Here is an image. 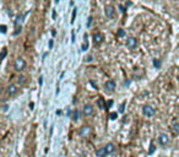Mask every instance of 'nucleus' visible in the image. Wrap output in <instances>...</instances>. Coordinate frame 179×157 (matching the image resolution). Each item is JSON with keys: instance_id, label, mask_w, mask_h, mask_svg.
Here are the masks:
<instances>
[{"instance_id": "f257e3e1", "label": "nucleus", "mask_w": 179, "mask_h": 157, "mask_svg": "<svg viewBox=\"0 0 179 157\" xmlns=\"http://www.w3.org/2000/svg\"><path fill=\"white\" fill-rule=\"evenodd\" d=\"M79 134H80L81 138H84V139H88L90 136L92 135V128L90 126V125H84V126H81V129H80Z\"/></svg>"}, {"instance_id": "f03ea898", "label": "nucleus", "mask_w": 179, "mask_h": 157, "mask_svg": "<svg viewBox=\"0 0 179 157\" xmlns=\"http://www.w3.org/2000/svg\"><path fill=\"white\" fill-rule=\"evenodd\" d=\"M13 66H15L16 71H23L26 69V61L22 58H17L15 60V64H13Z\"/></svg>"}, {"instance_id": "7ed1b4c3", "label": "nucleus", "mask_w": 179, "mask_h": 157, "mask_svg": "<svg viewBox=\"0 0 179 157\" xmlns=\"http://www.w3.org/2000/svg\"><path fill=\"white\" fill-rule=\"evenodd\" d=\"M82 114L85 115V117H92L94 114V108L92 104H85L84 108H82Z\"/></svg>"}, {"instance_id": "20e7f679", "label": "nucleus", "mask_w": 179, "mask_h": 157, "mask_svg": "<svg viewBox=\"0 0 179 157\" xmlns=\"http://www.w3.org/2000/svg\"><path fill=\"white\" fill-rule=\"evenodd\" d=\"M158 144L161 146H168L169 145V136L164 133L160 134L158 135Z\"/></svg>"}, {"instance_id": "39448f33", "label": "nucleus", "mask_w": 179, "mask_h": 157, "mask_svg": "<svg viewBox=\"0 0 179 157\" xmlns=\"http://www.w3.org/2000/svg\"><path fill=\"white\" fill-rule=\"evenodd\" d=\"M142 113H143V115H145V117L151 118V117H153V115H155L156 111H155V108L151 107V106H143V108H142Z\"/></svg>"}, {"instance_id": "423d86ee", "label": "nucleus", "mask_w": 179, "mask_h": 157, "mask_svg": "<svg viewBox=\"0 0 179 157\" xmlns=\"http://www.w3.org/2000/svg\"><path fill=\"white\" fill-rule=\"evenodd\" d=\"M104 12H106V16L108 18H113L115 16V9L113 8L112 5H107L106 9H104Z\"/></svg>"}, {"instance_id": "0eeeda50", "label": "nucleus", "mask_w": 179, "mask_h": 157, "mask_svg": "<svg viewBox=\"0 0 179 157\" xmlns=\"http://www.w3.org/2000/svg\"><path fill=\"white\" fill-rule=\"evenodd\" d=\"M104 88H106V91L109 92V93L114 92V90H115V82H114L113 80H108L107 82L104 84Z\"/></svg>"}, {"instance_id": "6e6552de", "label": "nucleus", "mask_w": 179, "mask_h": 157, "mask_svg": "<svg viewBox=\"0 0 179 157\" xmlns=\"http://www.w3.org/2000/svg\"><path fill=\"white\" fill-rule=\"evenodd\" d=\"M126 47L129 49H135L137 47V39L134 37H129L126 40Z\"/></svg>"}, {"instance_id": "1a4fd4ad", "label": "nucleus", "mask_w": 179, "mask_h": 157, "mask_svg": "<svg viewBox=\"0 0 179 157\" xmlns=\"http://www.w3.org/2000/svg\"><path fill=\"white\" fill-rule=\"evenodd\" d=\"M6 92H8V94L10 97H13V96H16V94L18 93V87L16 85H10L8 87V90H6Z\"/></svg>"}, {"instance_id": "9d476101", "label": "nucleus", "mask_w": 179, "mask_h": 157, "mask_svg": "<svg viewBox=\"0 0 179 157\" xmlns=\"http://www.w3.org/2000/svg\"><path fill=\"white\" fill-rule=\"evenodd\" d=\"M103 39H104V37H103V35H102L101 32L94 33V35H93V43H94L96 45L101 44V43L103 42Z\"/></svg>"}, {"instance_id": "9b49d317", "label": "nucleus", "mask_w": 179, "mask_h": 157, "mask_svg": "<svg viewBox=\"0 0 179 157\" xmlns=\"http://www.w3.org/2000/svg\"><path fill=\"white\" fill-rule=\"evenodd\" d=\"M104 150H106L107 155H112V153H114V152H115L116 147H115V145H114V144H112V142H109V144H107V145L104 146Z\"/></svg>"}, {"instance_id": "f8f14e48", "label": "nucleus", "mask_w": 179, "mask_h": 157, "mask_svg": "<svg viewBox=\"0 0 179 157\" xmlns=\"http://www.w3.org/2000/svg\"><path fill=\"white\" fill-rule=\"evenodd\" d=\"M96 155H97V157H107V152H106V150L104 147H101L97 150V152H96Z\"/></svg>"}, {"instance_id": "ddd939ff", "label": "nucleus", "mask_w": 179, "mask_h": 157, "mask_svg": "<svg viewBox=\"0 0 179 157\" xmlns=\"http://www.w3.org/2000/svg\"><path fill=\"white\" fill-rule=\"evenodd\" d=\"M72 119L75 121L80 119V112H79V109H74V111H72Z\"/></svg>"}, {"instance_id": "4468645a", "label": "nucleus", "mask_w": 179, "mask_h": 157, "mask_svg": "<svg viewBox=\"0 0 179 157\" xmlns=\"http://www.w3.org/2000/svg\"><path fill=\"white\" fill-rule=\"evenodd\" d=\"M172 129H173V133L175 135H179V123H173V125H172Z\"/></svg>"}, {"instance_id": "2eb2a0df", "label": "nucleus", "mask_w": 179, "mask_h": 157, "mask_svg": "<svg viewBox=\"0 0 179 157\" xmlns=\"http://www.w3.org/2000/svg\"><path fill=\"white\" fill-rule=\"evenodd\" d=\"M85 37V42H84V44H82V50H87V48H88V42H87V35H85L84 36Z\"/></svg>"}, {"instance_id": "dca6fc26", "label": "nucleus", "mask_w": 179, "mask_h": 157, "mask_svg": "<svg viewBox=\"0 0 179 157\" xmlns=\"http://www.w3.org/2000/svg\"><path fill=\"white\" fill-rule=\"evenodd\" d=\"M76 13H77V9L75 8V9L72 10V15H71V23L75 22V17H76Z\"/></svg>"}, {"instance_id": "f3484780", "label": "nucleus", "mask_w": 179, "mask_h": 157, "mask_svg": "<svg viewBox=\"0 0 179 157\" xmlns=\"http://www.w3.org/2000/svg\"><path fill=\"white\" fill-rule=\"evenodd\" d=\"M97 103H98V107H99L101 109L106 108V107H104V101H103V98H99V99H98V102H97Z\"/></svg>"}, {"instance_id": "a211bd4d", "label": "nucleus", "mask_w": 179, "mask_h": 157, "mask_svg": "<svg viewBox=\"0 0 179 157\" xmlns=\"http://www.w3.org/2000/svg\"><path fill=\"white\" fill-rule=\"evenodd\" d=\"M109 118H111L112 120H115L116 118H118V113H116V112H113V113H111V114H109Z\"/></svg>"}, {"instance_id": "6ab92c4d", "label": "nucleus", "mask_w": 179, "mask_h": 157, "mask_svg": "<svg viewBox=\"0 0 179 157\" xmlns=\"http://www.w3.org/2000/svg\"><path fill=\"white\" fill-rule=\"evenodd\" d=\"M6 53H8V50H6V48H4L3 50H1V55H0V59H5V57H6Z\"/></svg>"}, {"instance_id": "aec40b11", "label": "nucleus", "mask_w": 179, "mask_h": 157, "mask_svg": "<svg viewBox=\"0 0 179 157\" xmlns=\"http://www.w3.org/2000/svg\"><path fill=\"white\" fill-rule=\"evenodd\" d=\"M153 65L157 67V69H160V67H161V61H160V60H156V59H155V60H153Z\"/></svg>"}, {"instance_id": "412c9836", "label": "nucleus", "mask_w": 179, "mask_h": 157, "mask_svg": "<svg viewBox=\"0 0 179 157\" xmlns=\"http://www.w3.org/2000/svg\"><path fill=\"white\" fill-rule=\"evenodd\" d=\"M92 21H93V17H92V16H90V17H88V20H87V23H86V26H87V27H91Z\"/></svg>"}, {"instance_id": "4be33fe9", "label": "nucleus", "mask_w": 179, "mask_h": 157, "mask_svg": "<svg viewBox=\"0 0 179 157\" xmlns=\"http://www.w3.org/2000/svg\"><path fill=\"white\" fill-rule=\"evenodd\" d=\"M151 148H150V151H148V153L150 155H152L153 153V151H155V145H153V142H151V146H150Z\"/></svg>"}, {"instance_id": "5701e85b", "label": "nucleus", "mask_w": 179, "mask_h": 157, "mask_svg": "<svg viewBox=\"0 0 179 157\" xmlns=\"http://www.w3.org/2000/svg\"><path fill=\"white\" fill-rule=\"evenodd\" d=\"M124 108H125V102H123V103L120 104V107H119V113H123L124 112Z\"/></svg>"}, {"instance_id": "b1692460", "label": "nucleus", "mask_w": 179, "mask_h": 157, "mask_svg": "<svg viewBox=\"0 0 179 157\" xmlns=\"http://www.w3.org/2000/svg\"><path fill=\"white\" fill-rule=\"evenodd\" d=\"M21 30H22V27H21V26H20V27H18V26H16V31L13 32V35H18V33L21 32Z\"/></svg>"}, {"instance_id": "393cba45", "label": "nucleus", "mask_w": 179, "mask_h": 157, "mask_svg": "<svg viewBox=\"0 0 179 157\" xmlns=\"http://www.w3.org/2000/svg\"><path fill=\"white\" fill-rule=\"evenodd\" d=\"M118 36L119 37H124V36H125V31H124V30H119L118 31Z\"/></svg>"}, {"instance_id": "a878e982", "label": "nucleus", "mask_w": 179, "mask_h": 157, "mask_svg": "<svg viewBox=\"0 0 179 157\" xmlns=\"http://www.w3.org/2000/svg\"><path fill=\"white\" fill-rule=\"evenodd\" d=\"M25 81H26V77H25V76H20V77H18V82H21V84H23V82H25Z\"/></svg>"}, {"instance_id": "bb28decb", "label": "nucleus", "mask_w": 179, "mask_h": 157, "mask_svg": "<svg viewBox=\"0 0 179 157\" xmlns=\"http://www.w3.org/2000/svg\"><path fill=\"white\" fill-rule=\"evenodd\" d=\"M0 30H1L3 33H5V32H6V26H5V25H1V27H0Z\"/></svg>"}, {"instance_id": "cd10ccee", "label": "nucleus", "mask_w": 179, "mask_h": 157, "mask_svg": "<svg viewBox=\"0 0 179 157\" xmlns=\"http://www.w3.org/2000/svg\"><path fill=\"white\" fill-rule=\"evenodd\" d=\"M8 109H9V106L8 104H4L3 106V112H8Z\"/></svg>"}, {"instance_id": "c85d7f7f", "label": "nucleus", "mask_w": 179, "mask_h": 157, "mask_svg": "<svg viewBox=\"0 0 179 157\" xmlns=\"http://www.w3.org/2000/svg\"><path fill=\"white\" fill-rule=\"evenodd\" d=\"M71 42H72V43L75 42V32H74V31L71 32Z\"/></svg>"}, {"instance_id": "c756f323", "label": "nucleus", "mask_w": 179, "mask_h": 157, "mask_svg": "<svg viewBox=\"0 0 179 157\" xmlns=\"http://www.w3.org/2000/svg\"><path fill=\"white\" fill-rule=\"evenodd\" d=\"M38 84H39V86H42V84H43V76H40V77H39Z\"/></svg>"}, {"instance_id": "7c9ffc66", "label": "nucleus", "mask_w": 179, "mask_h": 157, "mask_svg": "<svg viewBox=\"0 0 179 157\" xmlns=\"http://www.w3.org/2000/svg\"><path fill=\"white\" fill-rule=\"evenodd\" d=\"M86 61H88V63H90V61H92V55H88V57H86V59H85Z\"/></svg>"}, {"instance_id": "2f4dec72", "label": "nucleus", "mask_w": 179, "mask_h": 157, "mask_svg": "<svg viewBox=\"0 0 179 157\" xmlns=\"http://www.w3.org/2000/svg\"><path fill=\"white\" fill-rule=\"evenodd\" d=\"M53 44H54L53 39H50V40H49V49H52V48H53Z\"/></svg>"}, {"instance_id": "473e14b6", "label": "nucleus", "mask_w": 179, "mask_h": 157, "mask_svg": "<svg viewBox=\"0 0 179 157\" xmlns=\"http://www.w3.org/2000/svg\"><path fill=\"white\" fill-rule=\"evenodd\" d=\"M112 104H113V102H112V101L107 102V107H108V108H109V107H112Z\"/></svg>"}, {"instance_id": "72a5a7b5", "label": "nucleus", "mask_w": 179, "mask_h": 157, "mask_svg": "<svg viewBox=\"0 0 179 157\" xmlns=\"http://www.w3.org/2000/svg\"><path fill=\"white\" fill-rule=\"evenodd\" d=\"M55 17H57V11L53 10V18H55Z\"/></svg>"}, {"instance_id": "f704fd0d", "label": "nucleus", "mask_w": 179, "mask_h": 157, "mask_svg": "<svg viewBox=\"0 0 179 157\" xmlns=\"http://www.w3.org/2000/svg\"><path fill=\"white\" fill-rule=\"evenodd\" d=\"M33 107H34V103H33V102H31V103H30V108L33 109Z\"/></svg>"}, {"instance_id": "c9c22d12", "label": "nucleus", "mask_w": 179, "mask_h": 157, "mask_svg": "<svg viewBox=\"0 0 179 157\" xmlns=\"http://www.w3.org/2000/svg\"><path fill=\"white\" fill-rule=\"evenodd\" d=\"M55 3H59V0H55Z\"/></svg>"}, {"instance_id": "e433bc0d", "label": "nucleus", "mask_w": 179, "mask_h": 157, "mask_svg": "<svg viewBox=\"0 0 179 157\" xmlns=\"http://www.w3.org/2000/svg\"><path fill=\"white\" fill-rule=\"evenodd\" d=\"M178 81H179V75H178Z\"/></svg>"}]
</instances>
